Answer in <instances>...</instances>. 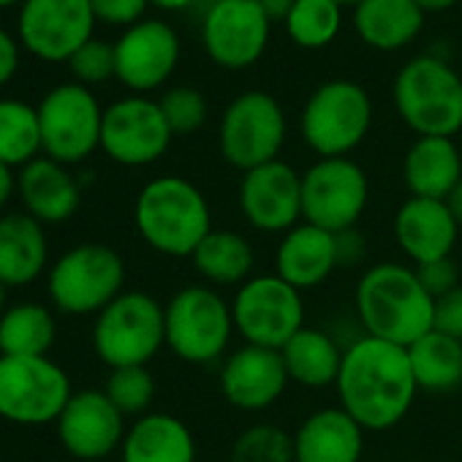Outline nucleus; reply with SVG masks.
<instances>
[{
	"label": "nucleus",
	"mask_w": 462,
	"mask_h": 462,
	"mask_svg": "<svg viewBox=\"0 0 462 462\" xmlns=\"http://www.w3.org/2000/svg\"><path fill=\"white\" fill-rule=\"evenodd\" d=\"M335 386L340 408L373 432L400 424L419 392L408 348L367 335L346 348Z\"/></svg>",
	"instance_id": "obj_1"
},
{
	"label": "nucleus",
	"mask_w": 462,
	"mask_h": 462,
	"mask_svg": "<svg viewBox=\"0 0 462 462\" xmlns=\"http://www.w3.org/2000/svg\"><path fill=\"white\" fill-rule=\"evenodd\" d=\"M356 313L367 337L408 348L432 332L435 300L424 291L413 267L383 262L362 275Z\"/></svg>",
	"instance_id": "obj_2"
},
{
	"label": "nucleus",
	"mask_w": 462,
	"mask_h": 462,
	"mask_svg": "<svg viewBox=\"0 0 462 462\" xmlns=\"http://www.w3.org/2000/svg\"><path fill=\"white\" fill-rule=\"evenodd\" d=\"M134 223L142 240L171 259H190L212 231V215L204 193L185 177L150 180L134 204Z\"/></svg>",
	"instance_id": "obj_3"
},
{
	"label": "nucleus",
	"mask_w": 462,
	"mask_h": 462,
	"mask_svg": "<svg viewBox=\"0 0 462 462\" xmlns=\"http://www.w3.org/2000/svg\"><path fill=\"white\" fill-rule=\"evenodd\" d=\"M400 120L416 136H446L462 131V77L435 55L408 60L392 85Z\"/></svg>",
	"instance_id": "obj_4"
},
{
	"label": "nucleus",
	"mask_w": 462,
	"mask_h": 462,
	"mask_svg": "<svg viewBox=\"0 0 462 462\" xmlns=\"http://www.w3.org/2000/svg\"><path fill=\"white\" fill-rule=\"evenodd\" d=\"M373 125V101L367 90L351 79H329L319 85L300 115L305 144L319 158H348Z\"/></svg>",
	"instance_id": "obj_5"
},
{
	"label": "nucleus",
	"mask_w": 462,
	"mask_h": 462,
	"mask_svg": "<svg viewBox=\"0 0 462 462\" xmlns=\"http://www.w3.org/2000/svg\"><path fill=\"white\" fill-rule=\"evenodd\" d=\"M161 346H166L163 305L144 291H123L96 319L93 348L112 370L147 365Z\"/></svg>",
	"instance_id": "obj_6"
},
{
	"label": "nucleus",
	"mask_w": 462,
	"mask_h": 462,
	"mask_svg": "<svg viewBox=\"0 0 462 462\" xmlns=\"http://www.w3.org/2000/svg\"><path fill=\"white\" fill-rule=\"evenodd\" d=\"M125 283V262L117 251L85 243L63 254L47 281V291L52 305L69 316H90L101 313L109 302L123 294Z\"/></svg>",
	"instance_id": "obj_7"
},
{
	"label": "nucleus",
	"mask_w": 462,
	"mask_h": 462,
	"mask_svg": "<svg viewBox=\"0 0 462 462\" xmlns=\"http://www.w3.org/2000/svg\"><path fill=\"white\" fill-rule=\"evenodd\" d=\"M166 346L190 365H209L223 356L235 316L212 286H185L163 308Z\"/></svg>",
	"instance_id": "obj_8"
},
{
	"label": "nucleus",
	"mask_w": 462,
	"mask_h": 462,
	"mask_svg": "<svg viewBox=\"0 0 462 462\" xmlns=\"http://www.w3.org/2000/svg\"><path fill=\"white\" fill-rule=\"evenodd\" d=\"M286 142V115L275 96L264 90H245L231 98L220 117L217 144L226 163L251 171L278 161Z\"/></svg>",
	"instance_id": "obj_9"
},
{
	"label": "nucleus",
	"mask_w": 462,
	"mask_h": 462,
	"mask_svg": "<svg viewBox=\"0 0 462 462\" xmlns=\"http://www.w3.org/2000/svg\"><path fill=\"white\" fill-rule=\"evenodd\" d=\"M42 152L63 166L79 163L101 147L104 109L90 88L66 82L39 104Z\"/></svg>",
	"instance_id": "obj_10"
},
{
	"label": "nucleus",
	"mask_w": 462,
	"mask_h": 462,
	"mask_svg": "<svg viewBox=\"0 0 462 462\" xmlns=\"http://www.w3.org/2000/svg\"><path fill=\"white\" fill-rule=\"evenodd\" d=\"M71 381L50 356H0V416L14 424L58 421Z\"/></svg>",
	"instance_id": "obj_11"
},
{
	"label": "nucleus",
	"mask_w": 462,
	"mask_h": 462,
	"mask_svg": "<svg viewBox=\"0 0 462 462\" xmlns=\"http://www.w3.org/2000/svg\"><path fill=\"white\" fill-rule=\"evenodd\" d=\"M235 329L251 346L281 351L300 329H305L302 291L281 275H256L245 281L231 302Z\"/></svg>",
	"instance_id": "obj_12"
},
{
	"label": "nucleus",
	"mask_w": 462,
	"mask_h": 462,
	"mask_svg": "<svg viewBox=\"0 0 462 462\" xmlns=\"http://www.w3.org/2000/svg\"><path fill=\"white\" fill-rule=\"evenodd\" d=\"M370 199V180L351 158H319L302 174V220L332 235L356 228Z\"/></svg>",
	"instance_id": "obj_13"
},
{
	"label": "nucleus",
	"mask_w": 462,
	"mask_h": 462,
	"mask_svg": "<svg viewBox=\"0 0 462 462\" xmlns=\"http://www.w3.org/2000/svg\"><path fill=\"white\" fill-rule=\"evenodd\" d=\"M273 23L256 0H212L201 20L207 58L228 71L256 66L270 47Z\"/></svg>",
	"instance_id": "obj_14"
},
{
	"label": "nucleus",
	"mask_w": 462,
	"mask_h": 462,
	"mask_svg": "<svg viewBox=\"0 0 462 462\" xmlns=\"http://www.w3.org/2000/svg\"><path fill=\"white\" fill-rule=\"evenodd\" d=\"M96 14L90 0H25L20 9L23 47L47 63H69L93 39Z\"/></svg>",
	"instance_id": "obj_15"
},
{
	"label": "nucleus",
	"mask_w": 462,
	"mask_h": 462,
	"mask_svg": "<svg viewBox=\"0 0 462 462\" xmlns=\"http://www.w3.org/2000/svg\"><path fill=\"white\" fill-rule=\"evenodd\" d=\"M174 134L158 101L128 96L104 109L101 150L123 166L155 163L171 144Z\"/></svg>",
	"instance_id": "obj_16"
},
{
	"label": "nucleus",
	"mask_w": 462,
	"mask_h": 462,
	"mask_svg": "<svg viewBox=\"0 0 462 462\" xmlns=\"http://www.w3.org/2000/svg\"><path fill=\"white\" fill-rule=\"evenodd\" d=\"M240 209L254 228L286 235L302 220V174L281 158L243 171Z\"/></svg>",
	"instance_id": "obj_17"
},
{
	"label": "nucleus",
	"mask_w": 462,
	"mask_h": 462,
	"mask_svg": "<svg viewBox=\"0 0 462 462\" xmlns=\"http://www.w3.org/2000/svg\"><path fill=\"white\" fill-rule=\"evenodd\" d=\"M58 438L79 462L109 457L125 438V416L101 389L74 392L58 416Z\"/></svg>",
	"instance_id": "obj_18"
},
{
	"label": "nucleus",
	"mask_w": 462,
	"mask_h": 462,
	"mask_svg": "<svg viewBox=\"0 0 462 462\" xmlns=\"http://www.w3.org/2000/svg\"><path fill=\"white\" fill-rule=\"evenodd\" d=\"M117 79L136 96L161 88L180 63V39L163 20H142L115 42Z\"/></svg>",
	"instance_id": "obj_19"
},
{
	"label": "nucleus",
	"mask_w": 462,
	"mask_h": 462,
	"mask_svg": "<svg viewBox=\"0 0 462 462\" xmlns=\"http://www.w3.org/2000/svg\"><path fill=\"white\" fill-rule=\"evenodd\" d=\"M283 354L245 343L228 354L220 367V392L240 411H264L278 402L289 386Z\"/></svg>",
	"instance_id": "obj_20"
},
{
	"label": "nucleus",
	"mask_w": 462,
	"mask_h": 462,
	"mask_svg": "<svg viewBox=\"0 0 462 462\" xmlns=\"http://www.w3.org/2000/svg\"><path fill=\"white\" fill-rule=\"evenodd\" d=\"M457 235V220L451 217L446 201L438 199L411 196L400 204L394 215V240L413 264H427L451 256Z\"/></svg>",
	"instance_id": "obj_21"
},
{
	"label": "nucleus",
	"mask_w": 462,
	"mask_h": 462,
	"mask_svg": "<svg viewBox=\"0 0 462 462\" xmlns=\"http://www.w3.org/2000/svg\"><path fill=\"white\" fill-rule=\"evenodd\" d=\"M337 270V240L332 231L300 223L286 231L275 251V275L300 291L321 286Z\"/></svg>",
	"instance_id": "obj_22"
},
{
	"label": "nucleus",
	"mask_w": 462,
	"mask_h": 462,
	"mask_svg": "<svg viewBox=\"0 0 462 462\" xmlns=\"http://www.w3.org/2000/svg\"><path fill=\"white\" fill-rule=\"evenodd\" d=\"M365 427L343 408L310 413L294 432V462H359Z\"/></svg>",
	"instance_id": "obj_23"
},
{
	"label": "nucleus",
	"mask_w": 462,
	"mask_h": 462,
	"mask_svg": "<svg viewBox=\"0 0 462 462\" xmlns=\"http://www.w3.org/2000/svg\"><path fill=\"white\" fill-rule=\"evenodd\" d=\"M402 180L411 196L443 201L462 180V155L454 139L416 136L402 158Z\"/></svg>",
	"instance_id": "obj_24"
},
{
	"label": "nucleus",
	"mask_w": 462,
	"mask_h": 462,
	"mask_svg": "<svg viewBox=\"0 0 462 462\" xmlns=\"http://www.w3.org/2000/svg\"><path fill=\"white\" fill-rule=\"evenodd\" d=\"M17 188L28 215H33L39 223H63L79 209L82 201L77 180L66 171L63 163L47 155L23 166Z\"/></svg>",
	"instance_id": "obj_25"
},
{
	"label": "nucleus",
	"mask_w": 462,
	"mask_h": 462,
	"mask_svg": "<svg viewBox=\"0 0 462 462\" xmlns=\"http://www.w3.org/2000/svg\"><path fill=\"white\" fill-rule=\"evenodd\" d=\"M47 267L44 223L28 212L0 217V283L28 286Z\"/></svg>",
	"instance_id": "obj_26"
},
{
	"label": "nucleus",
	"mask_w": 462,
	"mask_h": 462,
	"mask_svg": "<svg viewBox=\"0 0 462 462\" xmlns=\"http://www.w3.org/2000/svg\"><path fill=\"white\" fill-rule=\"evenodd\" d=\"M424 12L413 0H362L354 6V31L356 36L378 50L397 52L416 42L424 28Z\"/></svg>",
	"instance_id": "obj_27"
},
{
	"label": "nucleus",
	"mask_w": 462,
	"mask_h": 462,
	"mask_svg": "<svg viewBox=\"0 0 462 462\" xmlns=\"http://www.w3.org/2000/svg\"><path fill=\"white\" fill-rule=\"evenodd\" d=\"M120 448L123 462H196V440L171 413L139 416Z\"/></svg>",
	"instance_id": "obj_28"
},
{
	"label": "nucleus",
	"mask_w": 462,
	"mask_h": 462,
	"mask_svg": "<svg viewBox=\"0 0 462 462\" xmlns=\"http://www.w3.org/2000/svg\"><path fill=\"white\" fill-rule=\"evenodd\" d=\"M281 354L286 373L294 383L308 389H324L329 383H337L346 351L327 332L305 327L281 348Z\"/></svg>",
	"instance_id": "obj_29"
},
{
	"label": "nucleus",
	"mask_w": 462,
	"mask_h": 462,
	"mask_svg": "<svg viewBox=\"0 0 462 462\" xmlns=\"http://www.w3.org/2000/svg\"><path fill=\"white\" fill-rule=\"evenodd\" d=\"M193 270L212 286H243L251 281L256 256L251 243L231 228H212L190 256Z\"/></svg>",
	"instance_id": "obj_30"
},
{
	"label": "nucleus",
	"mask_w": 462,
	"mask_h": 462,
	"mask_svg": "<svg viewBox=\"0 0 462 462\" xmlns=\"http://www.w3.org/2000/svg\"><path fill=\"white\" fill-rule=\"evenodd\" d=\"M408 359L416 386L424 392L446 394L462 383V340L432 329L408 346Z\"/></svg>",
	"instance_id": "obj_31"
},
{
	"label": "nucleus",
	"mask_w": 462,
	"mask_h": 462,
	"mask_svg": "<svg viewBox=\"0 0 462 462\" xmlns=\"http://www.w3.org/2000/svg\"><path fill=\"white\" fill-rule=\"evenodd\" d=\"M55 335V319L44 305L20 302L0 316V354L4 356H47Z\"/></svg>",
	"instance_id": "obj_32"
},
{
	"label": "nucleus",
	"mask_w": 462,
	"mask_h": 462,
	"mask_svg": "<svg viewBox=\"0 0 462 462\" xmlns=\"http://www.w3.org/2000/svg\"><path fill=\"white\" fill-rule=\"evenodd\" d=\"M42 152L39 109L17 101L0 98V161L6 166H28Z\"/></svg>",
	"instance_id": "obj_33"
},
{
	"label": "nucleus",
	"mask_w": 462,
	"mask_h": 462,
	"mask_svg": "<svg viewBox=\"0 0 462 462\" xmlns=\"http://www.w3.org/2000/svg\"><path fill=\"white\" fill-rule=\"evenodd\" d=\"M283 25L297 47L324 50L340 36L343 6H337L335 0H297Z\"/></svg>",
	"instance_id": "obj_34"
},
{
	"label": "nucleus",
	"mask_w": 462,
	"mask_h": 462,
	"mask_svg": "<svg viewBox=\"0 0 462 462\" xmlns=\"http://www.w3.org/2000/svg\"><path fill=\"white\" fill-rule=\"evenodd\" d=\"M231 462H294V435L275 424H254L237 435Z\"/></svg>",
	"instance_id": "obj_35"
},
{
	"label": "nucleus",
	"mask_w": 462,
	"mask_h": 462,
	"mask_svg": "<svg viewBox=\"0 0 462 462\" xmlns=\"http://www.w3.org/2000/svg\"><path fill=\"white\" fill-rule=\"evenodd\" d=\"M106 397L117 405L123 416H139L150 408L155 397V378L147 365L139 367H117L106 381Z\"/></svg>",
	"instance_id": "obj_36"
},
{
	"label": "nucleus",
	"mask_w": 462,
	"mask_h": 462,
	"mask_svg": "<svg viewBox=\"0 0 462 462\" xmlns=\"http://www.w3.org/2000/svg\"><path fill=\"white\" fill-rule=\"evenodd\" d=\"M158 104L174 136L196 134L207 123V98L196 88H171L161 96Z\"/></svg>",
	"instance_id": "obj_37"
},
{
	"label": "nucleus",
	"mask_w": 462,
	"mask_h": 462,
	"mask_svg": "<svg viewBox=\"0 0 462 462\" xmlns=\"http://www.w3.org/2000/svg\"><path fill=\"white\" fill-rule=\"evenodd\" d=\"M69 69L74 74V82L93 88L101 85L106 79H117V60H115V44L90 39L85 47H79L74 52V58L69 60Z\"/></svg>",
	"instance_id": "obj_38"
},
{
	"label": "nucleus",
	"mask_w": 462,
	"mask_h": 462,
	"mask_svg": "<svg viewBox=\"0 0 462 462\" xmlns=\"http://www.w3.org/2000/svg\"><path fill=\"white\" fill-rule=\"evenodd\" d=\"M416 278L419 283L424 286V291L432 297V300H440L443 294L454 291L459 283V267L451 256L446 259H435V262H427V264H416Z\"/></svg>",
	"instance_id": "obj_39"
},
{
	"label": "nucleus",
	"mask_w": 462,
	"mask_h": 462,
	"mask_svg": "<svg viewBox=\"0 0 462 462\" xmlns=\"http://www.w3.org/2000/svg\"><path fill=\"white\" fill-rule=\"evenodd\" d=\"M150 0H90V9L98 23L131 28L144 20Z\"/></svg>",
	"instance_id": "obj_40"
},
{
	"label": "nucleus",
	"mask_w": 462,
	"mask_h": 462,
	"mask_svg": "<svg viewBox=\"0 0 462 462\" xmlns=\"http://www.w3.org/2000/svg\"><path fill=\"white\" fill-rule=\"evenodd\" d=\"M432 329L440 335H448L454 340H462V286L435 300L432 313Z\"/></svg>",
	"instance_id": "obj_41"
},
{
	"label": "nucleus",
	"mask_w": 462,
	"mask_h": 462,
	"mask_svg": "<svg viewBox=\"0 0 462 462\" xmlns=\"http://www.w3.org/2000/svg\"><path fill=\"white\" fill-rule=\"evenodd\" d=\"M337 240V267H354L365 259V237L356 228L340 231L335 235Z\"/></svg>",
	"instance_id": "obj_42"
},
{
	"label": "nucleus",
	"mask_w": 462,
	"mask_h": 462,
	"mask_svg": "<svg viewBox=\"0 0 462 462\" xmlns=\"http://www.w3.org/2000/svg\"><path fill=\"white\" fill-rule=\"evenodd\" d=\"M17 69H20V47L12 33L0 28V88L14 79Z\"/></svg>",
	"instance_id": "obj_43"
},
{
	"label": "nucleus",
	"mask_w": 462,
	"mask_h": 462,
	"mask_svg": "<svg viewBox=\"0 0 462 462\" xmlns=\"http://www.w3.org/2000/svg\"><path fill=\"white\" fill-rule=\"evenodd\" d=\"M256 4L267 14V20L275 25V23H286V17L291 14L297 0H256Z\"/></svg>",
	"instance_id": "obj_44"
},
{
	"label": "nucleus",
	"mask_w": 462,
	"mask_h": 462,
	"mask_svg": "<svg viewBox=\"0 0 462 462\" xmlns=\"http://www.w3.org/2000/svg\"><path fill=\"white\" fill-rule=\"evenodd\" d=\"M14 174H12V166H6L4 161H0V207H6V201L12 199L14 193Z\"/></svg>",
	"instance_id": "obj_45"
},
{
	"label": "nucleus",
	"mask_w": 462,
	"mask_h": 462,
	"mask_svg": "<svg viewBox=\"0 0 462 462\" xmlns=\"http://www.w3.org/2000/svg\"><path fill=\"white\" fill-rule=\"evenodd\" d=\"M443 201H446V207H448L451 217L457 220V226L462 228V180L451 188V193H448Z\"/></svg>",
	"instance_id": "obj_46"
},
{
	"label": "nucleus",
	"mask_w": 462,
	"mask_h": 462,
	"mask_svg": "<svg viewBox=\"0 0 462 462\" xmlns=\"http://www.w3.org/2000/svg\"><path fill=\"white\" fill-rule=\"evenodd\" d=\"M413 4H416L424 14H435V12H448L451 6L459 4V0H413Z\"/></svg>",
	"instance_id": "obj_47"
},
{
	"label": "nucleus",
	"mask_w": 462,
	"mask_h": 462,
	"mask_svg": "<svg viewBox=\"0 0 462 462\" xmlns=\"http://www.w3.org/2000/svg\"><path fill=\"white\" fill-rule=\"evenodd\" d=\"M196 0H150V6L155 9H163V12H182V9H190Z\"/></svg>",
	"instance_id": "obj_48"
},
{
	"label": "nucleus",
	"mask_w": 462,
	"mask_h": 462,
	"mask_svg": "<svg viewBox=\"0 0 462 462\" xmlns=\"http://www.w3.org/2000/svg\"><path fill=\"white\" fill-rule=\"evenodd\" d=\"M4 308H6V286L0 283V316H4Z\"/></svg>",
	"instance_id": "obj_49"
},
{
	"label": "nucleus",
	"mask_w": 462,
	"mask_h": 462,
	"mask_svg": "<svg viewBox=\"0 0 462 462\" xmlns=\"http://www.w3.org/2000/svg\"><path fill=\"white\" fill-rule=\"evenodd\" d=\"M335 4H337V6H359L362 0H335Z\"/></svg>",
	"instance_id": "obj_50"
},
{
	"label": "nucleus",
	"mask_w": 462,
	"mask_h": 462,
	"mask_svg": "<svg viewBox=\"0 0 462 462\" xmlns=\"http://www.w3.org/2000/svg\"><path fill=\"white\" fill-rule=\"evenodd\" d=\"M14 4H25V0H0V9H9Z\"/></svg>",
	"instance_id": "obj_51"
},
{
	"label": "nucleus",
	"mask_w": 462,
	"mask_h": 462,
	"mask_svg": "<svg viewBox=\"0 0 462 462\" xmlns=\"http://www.w3.org/2000/svg\"><path fill=\"white\" fill-rule=\"evenodd\" d=\"M0 356H4V354H0Z\"/></svg>",
	"instance_id": "obj_52"
}]
</instances>
